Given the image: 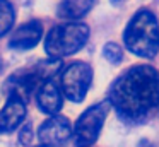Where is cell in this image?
<instances>
[{
  "label": "cell",
  "mask_w": 159,
  "mask_h": 147,
  "mask_svg": "<svg viewBox=\"0 0 159 147\" xmlns=\"http://www.w3.org/2000/svg\"><path fill=\"white\" fill-rule=\"evenodd\" d=\"M108 103L121 118L142 122L159 106V72L151 65H134L113 82Z\"/></svg>",
  "instance_id": "1"
},
{
  "label": "cell",
  "mask_w": 159,
  "mask_h": 147,
  "mask_svg": "<svg viewBox=\"0 0 159 147\" xmlns=\"http://www.w3.org/2000/svg\"><path fill=\"white\" fill-rule=\"evenodd\" d=\"M123 43L137 57H156L159 50V22L152 10L140 9L134 14L125 27Z\"/></svg>",
  "instance_id": "2"
},
{
  "label": "cell",
  "mask_w": 159,
  "mask_h": 147,
  "mask_svg": "<svg viewBox=\"0 0 159 147\" xmlns=\"http://www.w3.org/2000/svg\"><path fill=\"white\" fill-rule=\"evenodd\" d=\"M89 39V27L82 22H65L52 27L45 38V53L52 60L77 53Z\"/></svg>",
  "instance_id": "3"
},
{
  "label": "cell",
  "mask_w": 159,
  "mask_h": 147,
  "mask_svg": "<svg viewBox=\"0 0 159 147\" xmlns=\"http://www.w3.org/2000/svg\"><path fill=\"white\" fill-rule=\"evenodd\" d=\"M110 103L101 101L98 104L87 108L82 115L79 116V120L75 122L72 128L74 142L75 147H91L99 137V132L103 128V123L108 116L110 111Z\"/></svg>",
  "instance_id": "4"
},
{
  "label": "cell",
  "mask_w": 159,
  "mask_h": 147,
  "mask_svg": "<svg viewBox=\"0 0 159 147\" xmlns=\"http://www.w3.org/2000/svg\"><path fill=\"white\" fill-rule=\"evenodd\" d=\"M93 82V68L86 62H74L62 72L60 85L65 98L72 103H82Z\"/></svg>",
  "instance_id": "5"
},
{
  "label": "cell",
  "mask_w": 159,
  "mask_h": 147,
  "mask_svg": "<svg viewBox=\"0 0 159 147\" xmlns=\"http://www.w3.org/2000/svg\"><path fill=\"white\" fill-rule=\"evenodd\" d=\"M72 137V126L69 118L57 115L43 122L38 128V139L43 147H62Z\"/></svg>",
  "instance_id": "6"
},
{
  "label": "cell",
  "mask_w": 159,
  "mask_h": 147,
  "mask_svg": "<svg viewBox=\"0 0 159 147\" xmlns=\"http://www.w3.org/2000/svg\"><path fill=\"white\" fill-rule=\"evenodd\" d=\"M36 103H38V108L46 115H52V116L58 115V111L63 106V101H62V91H60V87L57 85V82L53 79L45 80L38 87Z\"/></svg>",
  "instance_id": "7"
},
{
  "label": "cell",
  "mask_w": 159,
  "mask_h": 147,
  "mask_svg": "<svg viewBox=\"0 0 159 147\" xmlns=\"http://www.w3.org/2000/svg\"><path fill=\"white\" fill-rule=\"evenodd\" d=\"M26 118V103L21 98L11 94L5 106L0 111V132L11 133L24 122Z\"/></svg>",
  "instance_id": "8"
},
{
  "label": "cell",
  "mask_w": 159,
  "mask_h": 147,
  "mask_svg": "<svg viewBox=\"0 0 159 147\" xmlns=\"http://www.w3.org/2000/svg\"><path fill=\"white\" fill-rule=\"evenodd\" d=\"M43 36V26L39 21H29L16 29L12 38L9 39V46L16 50H29L39 43Z\"/></svg>",
  "instance_id": "9"
},
{
  "label": "cell",
  "mask_w": 159,
  "mask_h": 147,
  "mask_svg": "<svg viewBox=\"0 0 159 147\" xmlns=\"http://www.w3.org/2000/svg\"><path fill=\"white\" fill-rule=\"evenodd\" d=\"M94 0H62L58 7V16L63 19H80L91 10Z\"/></svg>",
  "instance_id": "10"
},
{
  "label": "cell",
  "mask_w": 159,
  "mask_h": 147,
  "mask_svg": "<svg viewBox=\"0 0 159 147\" xmlns=\"http://www.w3.org/2000/svg\"><path fill=\"white\" fill-rule=\"evenodd\" d=\"M14 7L9 0H0V38L9 33L14 24Z\"/></svg>",
  "instance_id": "11"
},
{
  "label": "cell",
  "mask_w": 159,
  "mask_h": 147,
  "mask_svg": "<svg viewBox=\"0 0 159 147\" xmlns=\"http://www.w3.org/2000/svg\"><path fill=\"white\" fill-rule=\"evenodd\" d=\"M103 55L106 57L108 62H111V63H115V65L123 60V51H121V48L118 46L116 43H106L104 44Z\"/></svg>",
  "instance_id": "12"
},
{
  "label": "cell",
  "mask_w": 159,
  "mask_h": 147,
  "mask_svg": "<svg viewBox=\"0 0 159 147\" xmlns=\"http://www.w3.org/2000/svg\"><path fill=\"white\" fill-rule=\"evenodd\" d=\"M19 140H21L22 145H29V144L33 142V126H31V123H26V125L21 128V132H19Z\"/></svg>",
  "instance_id": "13"
},
{
  "label": "cell",
  "mask_w": 159,
  "mask_h": 147,
  "mask_svg": "<svg viewBox=\"0 0 159 147\" xmlns=\"http://www.w3.org/2000/svg\"><path fill=\"white\" fill-rule=\"evenodd\" d=\"M139 147H156L154 144H151L149 140H140V144H139Z\"/></svg>",
  "instance_id": "14"
},
{
  "label": "cell",
  "mask_w": 159,
  "mask_h": 147,
  "mask_svg": "<svg viewBox=\"0 0 159 147\" xmlns=\"http://www.w3.org/2000/svg\"><path fill=\"white\" fill-rule=\"evenodd\" d=\"M113 3H120V2H123V0H111Z\"/></svg>",
  "instance_id": "15"
},
{
  "label": "cell",
  "mask_w": 159,
  "mask_h": 147,
  "mask_svg": "<svg viewBox=\"0 0 159 147\" xmlns=\"http://www.w3.org/2000/svg\"><path fill=\"white\" fill-rule=\"evenodd\" d=\"M36 147H43V145H36Z\"/></svg>",
  "instance_id": "16"
}]
</instances>
